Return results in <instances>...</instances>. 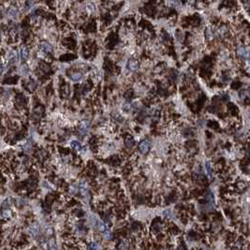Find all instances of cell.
Instances as JSON below:
<instances>
[{
  "mask_svg": "<svg viewBox=\"0 0 250 250\" xmlns=\"http://www.w3.org/2000/svg\"><path fill=\"white\" fill-rule=\"evenodd\" d=\"M90 129V124L87 120H83L82 123L80 124L79 126V131L80 133L83 135V136H85V135L88 133V131Z\"/></svg>",
  "mask_w": 250,
  "mask_h": 250,
  "instance_id": "cell-1",
  "label": "cell"
},
{
  "mask_svg": "<svg viewBox=\"0 0 250 250\" xmlns=\"http://www.w3.org/2000/svg\"><path fill=\"white\" fill-rule=\"evenodd\" d=\"M39 49H40V51H42V52L45 53H52L53 51V46L47 41L40 42L39 43Z\"/></svg>",
  "mask_w": 250,
  "mask_h": 250,
  "instance_id": "cell-2",
  "label": "cell"
},
{
  "mask_svg": "<svg viewBox=\"0 0 250 250\" xmlns=\"http://www.w3.org/2000/svg\"><path fill=\"white\" fill-rule=\"evenodd\" d=\"M18 53L15 50H11L8 53V56H7V59H8L9 63H16L17 60H18Z\"/></svg>",
  "mask_w": 250,
  "mask_h": 250,
  "instance_id": "cell-3",
  "label": "cell"
},
{
  "mask_svg": "<svg viewBox=\"0 0 250 250\" xmlns=\"http://www.w3.org/2000/svg\"><path fill=\"white\" fill-rule=\"evenodd\" d=\"M237 55L241 58H247L248 57V50L244 45H240L237 48Z\"/></svg>",
  "mask_w": 250,
  "mask_h": 250,
  "instance_id": "cell-4",
  "label": "cell"
},
{
  "mask_svg": "<svg viewBox=\"0 0 250 250\" xmlns=\"http://www.w3.org/2000/svg\"><path fill=\"white\" fill-rule=\"evenodd\" d=\"M139 149L141 154H146L150 149V144L147 141H141L139 144Z\"/></svg>",
  "mask_w": 250,
  "mask_h": 250,
  "instance_id": "cell-5",
  "label": "cell"
},
{
  "mask_svg": "<svg viewBox=\"0 0 250 250\" xmlns=\"http://www.w3.org/2000/svg\"><path fill=\"white\" fill-rule=\"evenodd\" d=\"M20 57H21V59L23 60V61H25L26 59L28 58V55H29V51L27 49V47L23 45L21 47V49H20Z\"/></svg>",
  "mask_w": 250,
  "mask_h": 250,
  "instance_id": "cell-6",
  "label": "cell"
},
{
  "mask_svg": "<svg viewBox=\"0 0 250 250\" xmlns=\"http://www.w3.org/2000/svg\"><path fill=\"white\" fill-rule=\"evenodd\" d=\"M138 67H139V64H138V61H136V60L131 59L127 62V69L130 71H135V70L138 69Z\"/></svg>",
  "mask_w": 250,
  "mask_h": 250,
  "instance_id": "cell-7",
  "label": "cell"
},
{
  "mask_svg": "<svg viewBox=\"0 0 250 250\" xmlns=\"http://www.w3.org/2000/svg\"><path fill=\"white\" fill-rule=\"evenodd\" d=\"M29 232L30 234H31L33 237H36V236H38L39 233V227L38 224H33L30 226L29 228Z\"/></svg>",
  "mask_w": 250,
  "mask_h": 250,
  "instance_id": "cell-8",
  "label": "cell"
},
{
  "mask_svg": "<svg viewBox=\"0 0 250 250\" xmlns=\"http://www.w3.org/2000/svg\"><path fill=\"white\" fill-rule=\"evenodd\" d=\"M69 145H70V147H71L72 149H74L75 151H81V150L83 149L82 144H81L78 141H75V140L71 141H70Z\"/></svg>",
  "mask_w": 250,
  "mask_h": 250,
  "instance_id": "cell-9",
  "label": "cell"
},
{
  "mask_svg": "<svg viewBox=\"0 0 250 250\" xmlns=\"http://www.w3.org/2000/svg\"><path fill=\"white\" fill-rule=\"evenodd\" d=\"M70 79L73 82H80V81L83 80V74L81 72H72L70 74Z\"/></svg>",
  "mask_w": 250,
  "mask_h": 250,
  "instance_id": "cell-10",
  "label": "cell"
},
{
  "mask_svg": "<svg viewBox=\"0 0 250 250\" xmlns=\"http://www.w3.org/2000/svg\"><path fill=\"white\" fill-rule=\"evenodd\" d=\"M118 250H129V246H128V243L125 240H122L119 245H118Z\"/></svg>",
  "mask_w": 250,
  "mask_h": 250,
  "instance_id": "cell-11",
  "label": "cell"
},
{
  "mask_svg": "<svg viewBox=\"0 0 250 250\" xmlns=\"http://www.w3.org/2000/svg\"><path fill=\"white\" fill-rule=\"evenodd\" d=\"M103 237H104V239H105V240H107V241H110V240L113 239V232H111L110 229H108L107 231H105L103 232Z\"/></svg>",
  "mask_w": 250,
  "mask_h": 250,
  "instance_id": "cell-12",
  "label": "cell"
},
{
  "mask_svg": "<svg viewBox=\"0 0 250 250\" xmlns=\"http://www.w3.org/2000/svg\"><path fill=\"white\" fill-rule=\"evenodd\" d=\"M8 14H9V16H11V17H14V16H16L17 14H18V9H17V8H14V7H11V8L9 9Z\"/></svg>",
  "mask_w": 250,
  "mask_h": 250,
  "instance_id": "cell-13",
  "label": "cell"
},
{
  "mask_svg": "<svg viewBox=\"0 0 250 250\" xmlns=\"http://www.w3.org/2000/svg\"><path fill=\"white\" fill-rule=\"evenodd\" d=\"M90 250H100V245L97 242H92L89 245Z\"/></svg>",
  "mask_w": 250,
  "mask_h": 250,
  "instance_id": "cell-14",
  "label": "cell"
},
{
  "mask_svg": "<svg viewBox=\"0 0 250 250\" xmlns=\"http://www.w3.org/2000/svg\"><path fill=\"white\" fill-rule=\"evenodd\" d=\"M205 169H206V171H207V173H208L209 176L212 177L213 176V170L211 168V163L209 161L205 162Z\"/></svg>",
  "mask_w": 250,
  "mask_h": 250,
  "instance_id": "cell-15",
  "label": "cell"
},
{
  "mask_svg": "<svg viewBox=\"0 0 250 250\" xmlns=\"http://www.w3.org/2000/svg\"><path fill=\"white\" fill-rule=\"evenodd\" d=\"M86 9L89 12H93L95 11V5L93 3H87V6H86Z\"/></svg>",
  "mask_w": 250,
  "mask_h": 250,
  "instance_id": "cell-16",
  "label": "cell"
},
{
  "mask_svg": "<svg viewBox=\"0 0 250 250\" xmlns=\"http://www.w3.org/2000/svg\"><path fill=\"white\" fill-rule=\"evenodd\" d=\"M11 212L9 210H5L2 213V217L4 218H8V217H11Z\"/></svg>",
  "mask_w": 250,
  "mask_h": 250,
  "instance_id": "cell-17",
  "label": "cell"
},
{
  "mask_svg": "<svg viewBox=\"0 0 250 250\" xmlns=\"http://www.w3.org/2000/svg\"><path fill=\"white\" fill-rule=\"evenodd\" d=\"M36 83L35 82H29V83H28V88L30 89V90H34L36 88Z\"/></svg>",
  "mask_w": 250,
  "mask_h": 250,
  "instance_id": "cell-18",
  "label": "cell"
},
{
  "mask_svg": "<svg viewBox=\"0 0 250 250\" xmlns=\"http://www.w3.org/2000/svg\"><path fill=\"white\" fill-rule=\"evenodd\" d=\"M126 144H127V147H131V146H132V145L134 144V141H133L132 139H128V140H127Z\"/></svg>",
  "mask_w": 250,
  "mask_h": 250,
  "instance_id": "cell-19",
  "label": "cell"
},
{
  "mask_svg": "<svg viewBox=\"0 0 250 250\" xmlns=\"http://www.w3.org/2000/svg\"><path fill=\"white\" fill-rule=\"evenodd\" d=\"M164 215H165V217H166L167 218H171V217H172L171 210H167V211H165V212H164Z\"/></svg>",
  "mask_w": 250,
  "mask_h": 250,
  "instance_id": "cell-20",
  "label": "cell"
},
{
  "mask_svg": "<svg viewBox=\"0 0 250 250\" xmlns=\"http://www.w3.org/2000/svg\"><path fill=\"white\" fill-rule=\"evenodd\" d=\"M9 204H11V202H9V200H6L4 203H3V206H4V207H7V206H9Z\"/></svg>",
  "mask_w": 250,
  "mask_h": 250,
  "instance_id": "cell-21",
  "label": "cell"
},
{
  "mask_svg": "<svg viewBox=\"0 0 250 250\" xmlns=\"http://www.w3.org/2000/svg\"><path fill=\"white\" fill-rule=\"evenodd\" d=\"M203 250H206V249H203Z\"/></svg>",
  "mask_w": 250,
  "mask_h": 250,
  "instance_id": "cell-22",
  "label": "cell"
}]
</instances>
